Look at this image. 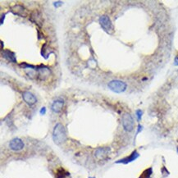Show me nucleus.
I'll return each instance as SVG.
<instances>
[{"label": "nucleus", "mask_w": 178, "mask_h": 178, "mask_svg": "<svg viewBox=\"0 0 178 178\" xmlns=\"http://www.w3.org/2000/svg\"><path fill=\"white\" fill-rule=\"evenodd\" d=\"M53 140L56 144H61L67 140V131L62 123H57L53 131Z\"/></svg>", "instance_id": "1"}, {"label": "nucleus", "mask_w": 178, "mask_h": 178, "mask_svg": "<svg viewBox=\"0 0 178 178\" xmlns=\"http://www.w3.org/2000/svg\"><path fill=\"white\" fill-rule=\"evenodd\" d=\"M108 88L115 93H122L127 90V85L124 81H119V80H114V81H110L108 85Z\"/></svg>", "instance_id": "2"}, {"label": "nucleus", "mask_w": 178, "mask_h": 178, "mask_svg": "<svg viewBox=\"0 0 178 178\" xmlns=\"http://www.w3.org/2000/svg\"><path fill=\"white\" fill-rule=\"evenodd\" d=\"M99 24L100 26H101V27H102L103 29L107 33L112 34L113 30H114L113 25H112L111 20H110L109 17L106 16V15H103L102 17H100Z\"/></svg>", "instance_id": "3"}, {"label": "nucleus", "mask_w": 178, "mask_h": 178, "mask_svg": "<svg viewBox=\"0 0 178 178\" xmlns=\"http://www.w3.org/2000/svg\"><path fill=\"white\" fill-rule=\"evenodd\" d=\"M122 126L125 131H132L135 127V122L133 117L130 113H125L122 116Z\"/></svg>", "instance_id": "4"}, {"label": "nucleus", "mask_w": 178, "mask_h": 178, "mask_svg": "<svg viewBox=\"0 0 178 178\" xmlns=\"http://www.w3.org/2000/svg\"><path fill=\"white\" fill-rule=\"evenodd\" d=\"M9 148L13 151H21L24 148V143L20 138H14L10 141Z\"/></svg>", "instance_id": "5"}, {"label": "nucleus", "mask_w": 178, "mask_h": 178, "mask_svg": "<svg viewBox=\"0 0 178 178\" xmlns=\"http://www.w3.org/2000/svg\"><path fill=\"white\" fill-rule=\"evenodd\" d=\"M140 156L139 153L136 151V150H135L131 153V154H130L129 156L126 157L124 159H120V160H117L116 162V164H129V163H131L134 160H136V159H138Z\"/></svg>", "instance_id": "6"}, {"label": "nucleus", "mask_w": 178, "mask_h": 178, "mask_svg": "<svg viewBox=\"0 0 178 178\" xmlns=\"http://www.w3.org/2000/svg\"><path fill=\"white\" fill-rule=\"evenodd\" d=\"M12 12L14 13L15 15L20 16V17H26L27 16L26 10L25 9V7L23 6L20 4H16L13 7H12Z\"/></svg>", "instance_id": "7"}, {"label": "nucleus", "mask_w": 178, "mask_h": 178, "mask_svg": "<svg viewBox=\"0 0 178 178\" xmlns=\"http://www.w3.org/2000/svg\"><path fill=\"white\" fill-rule=\"evenodd\" d=\"M22 98H23V99H24L25 102L29 105H33L37 102L36 97H35L33 94H31V93L30 92L23 93Z\"/></svg>", "instance_id": "8"}, {"label": "nucleus", "mask_w": 178, "mask_h": 178, "mask_svg": "<svg viewBox=\"0 0 178 178\" xmlns=\"http://www.w3.org/2000/svg\"><path fill=\"white\" fill-rule=\"evenodd\" d=\"M2 55L3 56V58L8 60L11 63H17V59H16V55L13 52H12L9 49H5V50H2Z\"/></svg>", "instance_id": "9"}, {"label": "nucleus", "mask_w": 178, "mask_h": 178, "mask_svg": "<svg viewBox=\"0 0 178 178\" xmlns=\"http://www.w3.org/2000/svg\"><path fill=\"white\" fill-rule=\"evenodd\" d=\"M63 105H64V102L63 101V100H61V99L55 100V101L52 103V106H51L52 111L54 112H56V113H59V112H62L63 107Z\"/></svg>", "instance_id": "10"}, {"label": "nucleus", "mask_w": 178, "mask_h": 178, "mask_svg": "<svg viewBox=\"0 0 178 178\" xmlns=\"http://www.w3.org/2000/svg\"><path fill=\"white\" fill-rule=\"evenodd\" d=\"M107 152H108V149L100 148V149H98L95 151V156L97 158H103V157L107 155Z\"/></svg>", "instance_id": "11"}, {"label": "nucleus", "mask_w": 178, "mask_h": 178, "mask_svg": "<svg viewBox=\"0 0 178 178\" xmlns=\"http://www.w3.org/2000/svg\"><path fill=\"white\" fill-rule=\"evenodd\" d=\"M68 175H69L68 172H67L64 169L61 168V169H59V170H58V172H57L56 177L57 178H64V177H66L67 176H68Z\"/></svg>", "instance_id": "12"}, {"label": "nucleus", "mask_w": 178, "mask_h": 178, "mask_svg": "<svg viewBox=\"0 0 178 178\" xmlns=\"http://www.w3.org/2000/svg\"><path fill=\"white\" fill-rule=\"evenodd\" d=\"M152 172H153V170H152L151 168L146 169L145 171L141 174V176H140V178H150Z\"/></svg>", "instance_id": "13"}, {"label": "nucleus", "mask_w": 178, "mask_h": 178, "mask_svg": "<svg viewBox=\"0 0 178 178\" xmlns=\"http://www.w3.org/2000/svg\"><path fill=\"white\" fill-rule=\"evenodd\" d=\"M136 117H137V119H138V121H140V120H141L142 115H143V112H142V110H140V109L136 110Z\"/></svg>", "instance_id": "14"}, {"label": "nucleus", "mask_w": 178, "mask_h": 178, "mask_svg": "<svg viewBox=\"0 0 178 178\" xmlns=\"http://www.w3.org/2000/svg\"><path fill=\"white\" fill-rule=\"evenodd\" d=\"M142 130H143V127H142V126H141V125H140V124L138 125V130H137V133H136V135H137V134H139L140 132Z\"/></svg>", "instance_id": "15"}, {"label": "nucleus", "mask_w": 178, "mask_h": 178, "mask_svg": "<svg viewBox=\"0 0 178 178\" xmlns=\"http://www.w3.org/2000/svg\"><path fill=\"white\" fill-rule=\"evenodd\" d=\"M45 112H46V107H43L41 108V110H40V114L44 115V114H45Z\"/></svg>", "instance_id": "16"}, {"label": "nucleus", "mask_w": 178, "mask_h": 178, "mask_svg": "<svg viewBox=\"0 0 178 178\" xmlns=\"http://www.w3.org/2000/svg\"><path fill=\"white\" fill-rule=\"evenodd\" d=\"M62 3H63L62 2H54V6H55V7H59V6H61Z\"/></svg>", "instance_id": "17"}, {"label": "nucleus", "mask_w": 178, "mask_h": 178, "mask_svg": "<svg viewBox=\"0 0 178 178\" xmlns=\"http://www.w3.org/2000/svg\"><path fill=\"white\" fill-rule=\"evenodd\" d=\"M174 63H175V65L178 66V56H176L175 58V60H174Z\"/></svg>", "instance_id": "18"}, {"label": "nucleus", "mask_w": 178, "mask_h": 178, "mask_svg": "<svg viewBox=\"0 0 178 178\" xmlns=\"http://www.w3.org/2000/svg\"><path fill=\"white\" fill-rule=\"evenodd\" d=\"M5 17V14L2 15V20H1V24H2V22H3V18Z\"/></svg>", "instance_id": "19"}, {"label": "nucleus", "mask_w": 178, "mask_h": 178, "mask_svg": "<svg viewBox=\"0 0 178 178\" xmlns=\"http://www.w3.org/2000/svg\"><path fill=\"white\" fill-rule=\"evenodd\" d=\"M176 150H177V153H178V147H177V149H176Z\"/></svg>", "instance_id": "20"}, {"label": "nucleus", "mask_w": 178, "mask_h": 178, "mask_svg": "<svg viewBox=\"0 0 178 178\" xmlns=\"http://www.w3.org/2000/svg\"><path fill=\"white\" fill-rule=\"evenodd\" d=\"M90 178H95V177H90Z\"/></svg>", "instance_id": "21"}]
</instances>
